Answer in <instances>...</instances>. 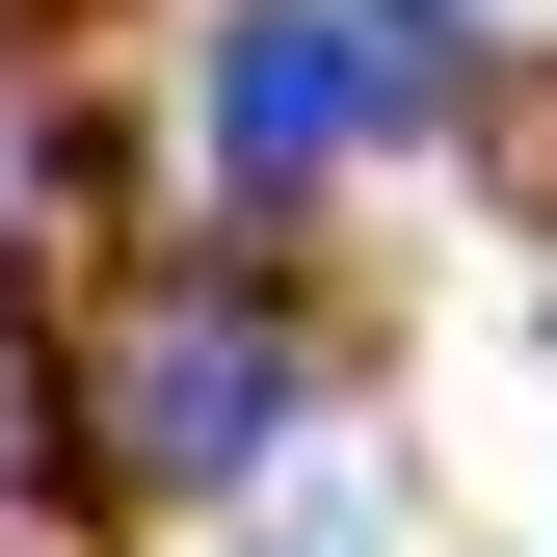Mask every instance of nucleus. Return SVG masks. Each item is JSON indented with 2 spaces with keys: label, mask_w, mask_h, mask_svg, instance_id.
Returning <instances> with one entry per match:
<instances>
[{
  "label": "nucleus",
  "mask_w": 557,
  "mask_h": 557,
  "mask_svg": "<svg viewBox=\"0 0 557 557\" xmlns=\"http://www.w3.org/2000/svg\"><path fill=\"white\" fill-rule=\"evenodd\" d=\"M425 107H451V0H239V53H213V160L239 186H319V160H372Z\"/></svg>",
  "instance_id": "f257e3e1"
},
{
  "label": "nucleus",
  "mask_w": 557,
  "mask_h": 557,
  "mask_svg": "<svg viewBox=\"0 0 557 557\" xmlns=\"http://www.w3.org/2000/svg\"><path fill=\"white\" fill-rule=\"evenodd\" d=\"M0 451H27V345H0Z\"/></svg>",
  "instance_id": "7ed1b4c3"
},
{
  "label": "nucleus",
  "mask_w": 557,
  "mask_h": 557,
  "mask_svg": "<svg viewBox=\"0 0 557 557\" xmlns=\"http://www.w3.org/2000/svg\"><path fill=\"white\" fill-rule=\"evenodd\" d=\"M265 425H293V319H239V293H186L160 345H133V478H239Z\"/></svg>",
  "instance_id": "f03ea898"
}]
</instances>
